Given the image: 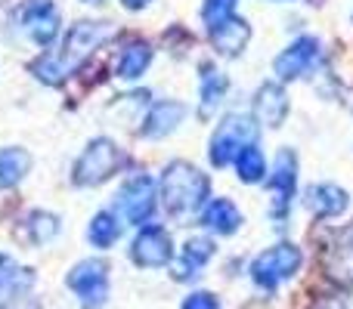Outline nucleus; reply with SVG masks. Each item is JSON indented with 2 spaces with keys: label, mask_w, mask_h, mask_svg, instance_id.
Segmentation results:
<instances>
[{
  "label": "nucleus",
  "mask_w": 353,
  "mask_h": 309,
  "mask_svg": "<svg viewBox=\"0 0 353 309\" xmlns=\"http://www.w3.org/2000/svg\"><path fill=\"white\" fill-rule=\"evenodd\" d=\"M208 192H211L208 176L186 161L168 164L165 173H161V204L174 217H183V213H192L199 207H205Z\"/></svg>",
  "instance_id": "obj_1"
},
{
  "label": "nucleus",
  "mask_w": 353,
  "mask_h": 309,
  "mask_svg": "<svg viewBox=\"0 0 353 309\" xmlns=\"http://www.w3.org/2000/svg\"><path fill=\"white\" fill-rule=\"evenodd\" d=\"M257 142V124L251 121L248 115H226L223 121L217 124L211 136V164L217 167H226L230 161H236L239 152Z\"/></svg>",
  "instance_id": "obj_2"
},
{
  "label": "nucleus",
  "mask_w": 353,
  "mask_h": 309,
  "mask_svg": "<svg viewBox=\"0 0 353 309\" xmlns=\"http://www.w3.org/2000/svg\"><path fill=\"white\" fill-rule=\"evenodd\" d=\"M121 161H124L121 149L112 140L99 136V140H93L90 146L84 149V155L74 164V176H72L74 186H99V182L109 180V176L121 167Z\"/></svg>",
  "instance_id": "obj_3"
},
{
  "label": "nucleus",
  "mask_w": 353,
  "mask_h": 309,
  "mask_svg": "<svg viewBox=\"0 0 353 309\" xmlns=\"http://www.w3.org/2000/svg\"><path fill=\"white\" fill-rule=\"evenodd\" d=\"M298 269H301V248H294V244H276V248L254 257V263H251V279H254V285L273 291L276 285L292 279Z\"/></svg>",
  "instance_id": "obj_4"
},
{
  "label": "nucleus",
  "mask_w": 353,
  "mask_h": 309,
  "mask_svg": "<svg viewBox=\"0 0 353 309\" xmlns=\"http://www.w3.org/2000/svg\"><path fill=\"white\" fill-rule=\"evenodd\" d=\"M68 288L81 297L84 309H99L109 297V266L103 260H84L68 273Z\"/></svg>",
  "instance_id": "obj_5"
},
{
  "label": "nucleus",
  "mask_w": 353,
  "mask_h": 309,
  "mask_svg": "<svg viewBox=\"0 0 353 309\" xmlns=\"http://www.w3.org/2000/svg\"><path fill=\"white\" fill-rule=\"evenodd\" d=\"M118 211L124 213V220L128 223H149V217H152L155 211V180L146 173H137L130 176L128 182L121 186V192H118Z\"/></svg>",
  "instance_id": "obj_6"
},
{
  "label": "nucleus",
  "mask_w": 353,
  "mask_h": 309,
  "mask_svg": "<svg viewBox=\"0 0 353 309\" xmlns=\"http://www.w3.org/2000/svg\"><path fill=\"white\" fill-rule=\"evenodd\" d=\"M171 257H174L171 235H168L161 226H143L140 235L130 244V260H134L137 266L159 269V266H168Z\"/></svg>",
  "instance_id": "obj_7"
},
{
  "label": "nucleus",
  "mask_w": 353,
  "mask_h": 309,
  "mask_svg": "<svg viewBox=\"0 0 353 309\" xmlns=\"http://www.w3.org/2000/svg\"><path fill=\"white\" fill-rule=\"evenodd\" d=\"M316 62H319V41L304 34L288 50H282V53L276 56L273 68H276V74H279V81H298V78H304Z\"/></svg>",
  "instance_id": "obj_8"
},
{
  "label": "nucleus",
  "mask_w": 353,
  "mask_h": 309,
  "mask_svg": "<svg viewBox=\"0 0 353 309\" xmlns=\"http://www.w3.org/2000/svg\"><path fill=\"white\" fill-rule=\"evenodd\" d=\"M109 34H112L109 22H78V25H72V31L65 34V47L59 50V56L74 68L87 53H90V50H97Z\"/></svg>",
  "instance_id": "obj_9"
},
{
  "label": "nucleus",
  "mask_w": 353,
  "mask_h": 309,
  "mask_svg": "<svg viewBox=\"0 0 353 309\" xmlns=\"http://www.w3.org/2000/svg\"><path fill=\"white\" fill-rule=\"evenodd\" d=\"M294 170H298V161H294V155L288 152V149H282L279 158H276L273 164V173H270L267 180V189L270 195H273V213L276 217H285V211L292 207V195H294Z\"/></svg>",
  "instance_id": "obj_10"
},
{
  "label": "nucleus",
  "mask_w": 353,
  "mask_h": 309,
  "mask_svg": "<svg viewBox=\"0 0 353 309\" xmlns=\"http://www.w3.org/2000/svg\"><path fill=\"white\" fill-rule=\"evenodd\" d=\"M25 28L37 43H50L59 34V12L50 0H28L25 6Z\"/></svg>",
  "instance_id": "obj_11"
},
{
  "label": "nucleus",
  "mask_w": 353,
  "mask_h": 309,
  "mask_svg": "<svg viewBox=\"0 0 353 309\" xmlns=\"http://www.w3.org/2000/svg\"><path fill=\"white\" fill-rule=\"evenodd\" d=\"M208 31H211V43L217 47V53H223V56H239L251 37L248 22L239 16L223 19L220 25H214V28H208Z\"/></svg>",
  "instance_id": "obj_12"
},
{
  "label": "nucleus",
  "mask_w": 353,
  "mask_h": 309,
  "mask_svg": "<svg viewBox=\"0 0 353 309\" xmlns=\"http://www.w3.org/2000/svg\"><path fill=\"white\" fill-rule=\"evenodd\" d=\"M254 115L267 127H279L288 115V96L279 84H263L254 96Z\"/></svg>",
  "instance_id": "obj_13"
},
{
  "label": "nucleus",
  "mask_w": 353,
  "mask_h": 309,
  "mask_svg": "<svg viewBox=\"0 0 353 309\" xmlns=\"http://www.w3.org/2000/svg\"><path fill=\"white\" fill-rule=\"evenodd\" d=\"M325 273L335 281H341V285H353V226H347L341 232V238L329 248Z\"/></svg>",
  "instance_id": "obj_14"
},
{
  "label": "nucleus",
  "mask_w": 353,
  "mask_h": 309,
  "mask_svg": "<svg viewBox=\"0 0 353 309\" xmlns=\"http://www.w3.org/2000/svg\"><path fill=\"white\" fill-rule=\"evenodd\" d=\"M310 213L316 217H338V213L347 207V192L341 186H332V182H319V186H310L304 195Z\"/></svg>",
  "instance_id": "obj_15"
},
{
  "label": "nucleus",
  "mask_w": 353,
  "mask_h": 309,
  "mask_svg": "<svg viewBox=\"0 0 353 309\" xmlns=\"http://www.w3.org/2000/svg\"><path fill=\"white\" fill-rule=\"evenodd\" d=\"M186 118V105L183 103H159L152 105V111L146 115V121H143V136H149V140H159V136H168L171 130H176V124Z\"/></svg>",
  "instance_id": "obj_16"
},
{
  "label": "nucleus",
  "mask_w": 353,
  "mask_h": 309,
  "mask_svg": "<svg viewBox=\"0 0 353 309\" xmlns=\"http://www.w3.org/2000/svg\"><path fill=\"white\" fill-rule=\"evenodd\" d=\"M201 226H208L217 235H230V232H236L242 226V213L230 198H214L201 211Z\"/></svg>",
  "instance_id": "obj_17"
},
{
  "label": "nucleus",
  "mask_w": 353,
  "mask_h": 309,
  "mask_svg": "<svg viewBox=\"0 0 353 309\" xmlns=\"http://www.w3.org/2000/svg\"><path fill=\"white\" fill-rule=\"evenodd\" d=\"M211 257H214L211 238H189V242L183 244V254H180V260H176L174 275L176 279H192V275H199V269L205 266Z\"/></svg>",
  "instance_id": "obj_18"
},
{
  "label": "nucleus",
  "mask_w": 353,
  "mask_h": 309,
  "mask_svg": "<svg viewBox=\"0 0 353 309\" xmlns=\"http://www.w3.org/2000/svg\"><path fill=\"white\" fill-rule=\"evenodd\" d=\"M152 62V47L143 41H134L121 50V59H118V78L124 81H137Z\"/></svg>",
  "instance_id": "obj_19"
},
{
  "label": "nucleus",
  "mask_w": 353,
  "mask_h": 309,
  "mask_svg": "<svg viewBox=\"0 0 353 309\" xmlns=\"http://www.w3.org/2000/svg\"><path fill=\"white\" fill-rule=\"evenodd\" d=\"M223 93H226V74L205 65L201 68V115L205 118L214 115V109L223 103Z\"/></svg>",
  "instance_id": "obj_20"
},
{
  "label": "nucleus",
  "mask_w": 353,
  "mask_h": 309,
  "mask_svg": "<svg viewBox=\"0 0 353 309\" xmlns=\"http://www.w3.org/2000/svg\"><path fill=\"white\" fill-rule=\"evenodd\" d=\"M31 170V155L25 149H3L0 152V189L16 186Z\"/></svg>",
  "instance_id": "obj_21"
},
{
  "label": "nucleus",
  "mask_w": 353,
  "mask_h": 309,
  "mask_svg": "<svg viewBox=\"0 0 353 309\" xmlns=\"http://www.w3.org/2000/svg\"><path fill=\"white\" fill-rule=\"evenodd\" d=\"M118 235H121V223H118V217L112 211H99L97 217H93L90 229H87V238H90L97 248H112V244L118 242Z\"/></svg>",
  "instance_id": "obj_22"
},
{
  "label": "nucleus",
  "mask_w": 353,
  "mask_h": 309,
  "mask_svg": "<svg viewBox=\"0 0 353 309\" xmlns=\"http://www.w3.org/2000/svg\"><path fill=\"white\" fill-rule=\"evenodd\" d=\"M31 72H34L43 84H53L56 87V84H62V81L72 74V65H68L59 53H47V56H41V59L31 65Z\"/></svg>",
  "instance_id": "obj_23"
},
{
  "label": "nucleus",
  "mask_w": 353,
  "mask_h": 309,
  "mask_svg": "<svg viewBox=\"0 0 353 309\" xmlns=\"http://www.w3.org/2000/svg\"><path fill=\"white\" fill-rule=\"evenodd\" d=\"M236 170H239V180L242 182H261L263 173H267V161H263L261 149L257 146L242 149L236 158Z\"/></svg>",
  "instance_id": "obj_24"
},
{
  "label": "nucleus",
  "mask_w": 353,
  "mask_h": 309,
  "mask_svg": "<svg viewBox=\"0 0 353 309\" xmlns=\"http://www.w3.org/2000/svg\"><path fill=\"white\" fill-rule=\"evenodd\" d=\"M28 226H31V238H34L37 244L50 242V238L59 232V220H56L53 213H47V211H34V213H31Z\"/></svg>",
  "instance_id": "obj_25"
},
{
  "label": "nucleus",
  "mask_w": 353,
  "mask_h": 309,
  "mask_svg": "<svg viewBox=\"0 0 353 309\" xmlns=\"http://www.w3.org/2000/svg\"><path fill=\"white\" fill-rule=\"evenodd\" d=\"M232 6H236V0H205V10H201L205 25H208V28H214V25H220L223 19H230L232 16Z\"/></svg>",
  "instance_id": "obj_26"
},
{
  "label": "nucleus",
  "mask_w": 353,
  "mask_h": 309,
  "mask_svg": "<svg viewBox=\"0 0 353 309\" xmlns=\"http://www.w3.org/2000/svg\"><path fill=\"white\" fill-rule=\"evenodd\" d=\"M183 309H220V303H217V297H214V294L195 291V294H189V297L183 300Z\"/></svg>",
  "instance_id": "obj_27"
},
{
  "label": "nucleus",
  "mask_w": 353,
  "mask_h": 309,
  "mask_svg": "<svg viewBox=\"0 0 353 309\" xmlns=\"http://www.w3.org/2000/svg\"><path fill=\"white\" fill-rule=\"evenodd\" d=\"M16 279H19V273H16V266H12V260L0 254V288H10Z\"/></svg>",
  "instance_id": "obj_28"
},
{
  "label": "nucleus",
  "mask_w": 353,
  "mask_h": 309,
  "mask_svg": "<svg viewBox=\"0 0 353 309\" xmlns=\"http://www.w3.org/2000/svg\"><path fill=\"white\" fill-rule=\"evenodd\" d=\"M149 0H124V6H130V10H140V6H146Z\"/></svg>",
  "instance_id": "obj_29"
},
{
  "label": "nucleus",
  "mask_w": 353,
  "mask_h": 309,
  "mask_svg": "<svg viewBox=\"0 0 353 309\" xmlns=\"http://www.w3.org/2000/svg\"><path fill=\"white\" fill-rule=\"evenodd\" d=\"M319 309H347V306H344V303H341V300H329V303H323V306H319Z\"/></svg>",
  "instance_id": "obj_30"
},
{
  "label": "nucleus",
  "mask_w": 353,
  "mask_h": 309,
  "mask_svg": "<svg viewBox=\"0 0 353 309\" xmlns=\"http://www.w3.org/2000/svg\"><path fill=\"white\" fill-rule=\"evenodd\" d=\"M87 3H99V0H87Z\"/></svg>",
  "instance_id": "obj_31"
}]
</instances>
